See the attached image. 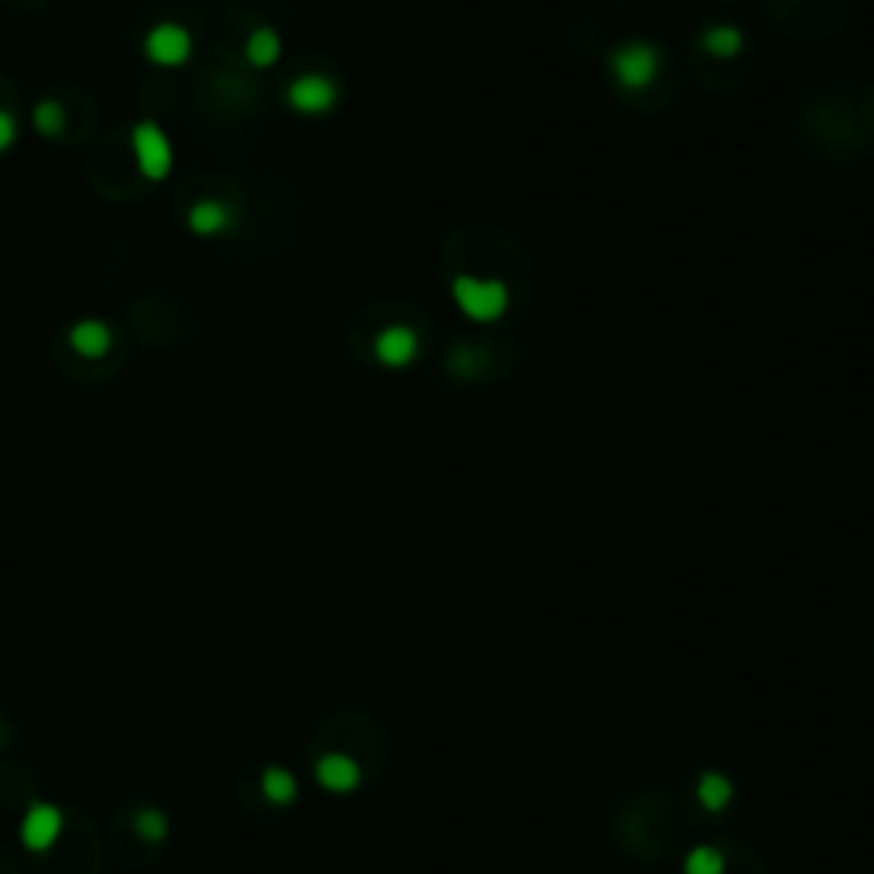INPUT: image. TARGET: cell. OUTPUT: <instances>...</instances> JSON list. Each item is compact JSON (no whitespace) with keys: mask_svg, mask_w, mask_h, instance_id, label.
<instances>
[{"mask_svg":"<svg viewBox=\"0 0 874 874\" xmlns=\"http://www.w3.org/2000/svg\"><path fill=\"white\" fill-rule=\"evenodd\" d=\"M130 151H133L137 171H141L148 182H164L168 174H171V168H174L171 137L154 120L133 123V130H130Z\"/></svg>","mask_w":874,"mask_h":874,"instance_id":"1","label":"cell"},{"mask_svg":"<svg viewBox=\"0 0 874 874\" xmlns=\"http://www.w3.org/2000/svg\"><path fill=\"white\" fill-rule=\"evenodd\" d=\"M451 294L454 304L475 322H496L509 307V291L496 281H478V277H454Z\"/></svg>","mask_w":874,"mask_h":874,"instance_id":"2","label":"cell"},{"mask_svg":"<svg viewBox=\"0 0 874 874\" xmlns=\"http://www.w3.org/2000/svg\"><path fill=\"white\" fill-rule=\"evenodd\" d=\"M192 31L179 21H161L148 31L144 55L161 68H182L192 58Z\"/></svg>","mask_w":874,"mask_h":874,"instance_id":"3","label":"cell"},{"mask_svg":"<svg viewBox=\"0 0 874 874\" xmlns=\"http://www.w3.org/2000/svg\"><path fill=\"white\" fill-rule=\"evenodd\" d=\"M65 830V813L55 802H31L28 813L21 817V844L31 854H48Z\"/></svg>","mask_w":874,"mask_h":874,"instance_id":"4","label":"cell"},{"mask_svg":"<svg viewBox=\"0 0 874 874\" xmlns=\"http://www.w3.org/2000/svg\"><path fill=\"white\" fill-rule=\"evenodd\" d=\"M288 102H291V110L304 117H319V114H328L338 102V86L325 76H298L288 86Z\"/></svg>","mask_w":874,"mask_h":874,"instance_id":"5","label":"cell"},{"mask_svg":"<svg viewBox=\"0 0 874 874\" xmlns=\"http://www.w3.org/2000/svg\"><path fill=\"white\" fill-rule=\"evenodd\" d=\"M314 779H319V786L325 792H335V796H348V792H356L363 786V768L353 755H345V752H328L319 758V765H314Z\"/></svg>","mask_w":874,"mask_h":874,"instance_id":"6","label":"cell"},{"mask_svg":"<svg viewBox=\"0 0 874 874\" xmlns=\"http://www.w3.org/2000/svg\"><path fill=\"white\" fill-rule=\"evenodd\" d=\"M612 65H615V76H618V83H622L625 89H643V86H649L652 76H656L659 55H656L652 45L636 42V45L618 48V55H615Z\"/></svg>","mask_w":874,"mask_h":874,"instance_id":"7","label":"cell"},{"mask_svg":"<svg viewBox=\"0 0 874 874\" xmlns=\"http://www.w3.org/2000/svg\"><path fill=\"white\" fill-rule=\"evenodd\" d=\"M185 223H188V229H192L198 239H216V236L233 233V226H236V213H233V205L223 202V198H198V202L188 208Z\"/></svg>","mask_w":874,"mask_h":874,"instance_id":"8","label":"cell"},{"mask_svg":"<svg viewBox=\"0 0 874 874\" xmlns=\"http://www.w3.org/2000/svg\"><path fill=\"white\" fill-rule=\"evenodd\" d=\"M376 359L382 366H390V369H403L417 359V353H421V342H417V335L407 328V325H390L387 332H379L376 335Z\"/></svg>","mask_w":874,"mask_h":874,"instance_id":"9","label":"cell"},{"mask_svg":"<svg viewBox=\"0 0 874 874\" xmlns=\"http://www.w3.org/2000/svg\"><path fill=\"white\" fill-rule=\"evenodd\" d=\"M65 342L79 359H102L114 345V332L107 322H99V319H79L73 328H68Z\"/></svg>","mask_w":874,"mask_h":874,"instance_id":"10","label":"cell"},{"mask_svg":"<svg viewBox=\"0 0 874 874\" xmlns=\"http://www.w3.org/2000/svg\"><path fill=\"white\" fill-rule=\"evenodd\" d=\"M281 52H284V42H281V34H277L273 28H253L247 45H242V55H247V62L253 68L277 65V62H281Z\"/></svg>","mask_w":874,"mask_h":874,"instance_id":"11","label":"cell"},{"mask_svg":"<svg viewBox=\"0 0 874 874\" xmlns=\"http://www.w3.org/2000/svg\"><path fill=\"white\" fill-rule=\"evenodd\" d=\"M260 789L273 807H291V802L298 799V779H294V773H288L284 765H267L263 776H260Z\"/></svg>","mask_w":874,"mask_h":874,"instance_id":"12","label":"cell"},{"mask_svg":"<svg viewBox=\"0 0 874 874\" xmlns=\"http://www.w3.org/2000/svg\"><path fill=\"white\" fill-rule=\"evenodd\" d=\"M697 799H701V807L708 813H721L731 807V799H734V783L721 773H708L701 776V783H697Z\"/></svg>","mask_w":874,"mask_h":874,"instance_id":"13","label":"cell"},{"mask_svg":"<svg viewBox=\"0 0 874 874\" xmlns=\"http://www.w3.org/2000/svg\"><path fill=\"white\" fill-rule=\"evenodd\" d=\"M133 830L141 833L148 844H164L168 833H171V820L158 807H141V810H137V817H133Z\"/></svg>","mask_w":874,"mask_h":874,"instance_id":"14","label":"cell"},{"mask_svg":"<svg viewBox=\"0 0 874 874\" xmlns=\"http://www.w3.org/2000/svg\"><path fill=\"white\" fill-rule=\"evenodd\" d=\"M31 127L42 137H58L65 130V107L58 99H42L39 107L31 110Z\"/></svg>","mask_w":874,"mask_h":874,"instance_id":"15","label":"cell"},{"mask_svg":"<svg viewBox=\"0 0 874 874\" xmlns=\"http://www.w3.org/2000/svg\"><path fill=\"white\" fill-rule=\"evenodd\" d=\"M683 874H724V854L711 844L693 848L683 857Z\"/></svg>","mask_w":874,"mask_h":874,"instance_id":"16","label":"cell"},{"mask_svg":"<svg viewBox=\"0 0 874 874\" xmlns=\"http://www.w3.org/2000/svg\"><path fill=\"white\" fill-rule=\"evenodd\" d=\"M704 45L714 52V55H734L742 48V34L738 31H731V28H714L704 34Z\"/></svg>","mask_w":874,"mask_h":874,"instance_id":"17","label":"cell"},{"mask_svg":"<svg viewBox=\"0 0 874 874\" xmlns=\"http://www.w3.org/2000/svg\"><path fill=\"white\" fill-rule=\"evenodd\" d=\"M18 144V117L11 110H0V154H8Z\"/></svg>","mask_w":874,"mask_h":874,"instance_id":"18","label":"cell"},{"mask_svg":"<svg viewBox=\"0 0 874 874\" xmlns=\"http://www.w3.org/2000/svg\"><path fill=\"white\" fill-rule=\"evenodd\" d=\"M0 742H4V727H0Z\"/></svg>","mask_w":874,"mask_h":874,"instance_id":"19","label":"cell"}]
</instances>
